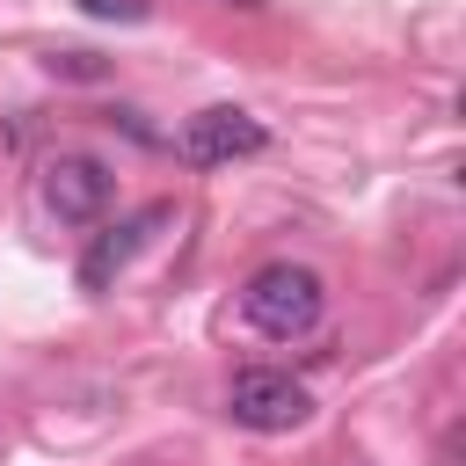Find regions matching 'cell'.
I'll use <instances>...</instances> for the list:
<instances>
[{
  "label": "cell",
  "instance_id": "cell-8",
  "mask_svg": "<svg viewBox=\"0 0 466 466\" xmlns=\"http://www.w3.org/2000/svg\"><path fill=\"white\" fill-rule=\"evenodd\" d=\"M218 7H248V15H255V7H269V0H218Z\"/></svg>",
  "mask_w": 466,
  "mask_h": 466
},
{
  "label": "cell",
  "instance_id": "cell-1",
  "mask_svg": "<svg viewBox=\"0 0 466 466\" xmlns=\"http://www.w3.org/2000/svg\"><path fill=\"white\" fill-rule=\"evenodd\" d=\"M240 313H248V328H262L269 342H291V335H306V328L320 320V277H313L306 262H262V269L248 277V291H240Z\"/></svg>",
  "mask_w": 466,
  "mask_h": 466
},
{
  "label": "cell",
  "instance_id": "cell-6",
  "mask_svg": "<svg viewBox=\"0 0 466 466\" xmlns=\"http://www.w3.org/2000/svg\"><path fill=\"white\" fill-rule=\"evenodd\" d=\"M80 7L102 22H146V0H80Z\"/></svg>",
  "mask_w": 466,
  "mask_h": 466
},
{
  "label": "cell",
  "instance_id": "cell-2",
  "mask_svg": "<svg viewBox=\"0 0 466 466\" xmlns=\"http://www.w3.org/2000/svg\"><path fill=\"white\" fill-rule=\"evenodd\" d=\"M226 408H233L240 430H255V437H284V430H299V422L313 415V393H306L291 371H240L233 393H226Z\"/></svg>",
  "mask_w": 466,
  "mask_h": 466
},
{
  "label": "cell",
  "instance_id": "cell-4",
  "mask_svg": "<svg viewBox=\"0 0 466 466\" xmlns=\"http://www.w3.org/2000/svg\"><path fill=\"white\" fill-rule=\"evenodd\" d=\"M248 153H262V116H248V109H233V102L197 109V116L182 124V160H189V167H218V160H248Z\"/></svg>",
  "mask_w": 466,
  "mask_h": 466
},
{
  "label": "cell",
  "instance_id": "cell-3",
  "mask_svg": "<svg viewBox=\"0 0 466 466\" xmlns=\"http://www.w3.org/2000/svg\"><path fill=\"white\" fill-rule=\"evenodd\" d=\"M109 189H116V175H109L95 153H58V160L44 167V204H51V218H66V226L102 218V211H109Z\"/></svg>",
  "mask_w": 466,
  "mask_h": 466
},
{
  "label": "cell",
  "instance_id": "cell-7",
  "mask_svg": "<svg viewBox=\"0 0 466 466\" xmlns=\"http://www.w3.org/2000/svg\"><path fill=\"white\" fill-rule=\"evenodd\" d=\"M51 73H73V80H102V58H95V51H66V58H51Z\"/></svg>",
  "mask_w": 466,
  "mask_h": 466
},
{
  "label": "cell",
  "instance_id": "cell-5",
  "mask_svg": "<svg viewBox=\"0 0 466 466\" xmlns=\"http://www.w3.org/2000/svg\"><path fill=\"white\" fill-rule=\"evenodd\" d=\"M167 218H175V204H146V211L116 218L109 233H95V248L80 255V291H109V277H116V269H124V262H131V255H138Z\"/></svg>",
  "mask_w": 466,
  "mask_h": 466
}]
</instances>
